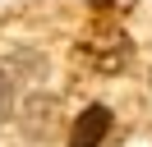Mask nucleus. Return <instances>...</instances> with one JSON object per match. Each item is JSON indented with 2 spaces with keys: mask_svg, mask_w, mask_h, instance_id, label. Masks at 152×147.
I'll return each instance as SVG.
<instances>
[{
  "mask_svg": "<svg viewBox=\"0 0 152 147\" xmlns=\"http://www.w3.org/2000/svg\"><path fill=\"white\" fill-rule=\"evenodd\" d=\"M10 115V78H5V74H0V119Z\"/></svg>",
  "mask_w": 152,
  "mask_h": 147,
  "instance_id": "2",
  "label": "nucleus"
},
{
  "mask_svg": "<svg viewBox=\"0 0 152 147\" xmlns=\"http://www.w3.org/2000/svg\"><path fill=\"white\" fill-rule=\"evenodd\" d=\"M111 129V110L106 106H88L83 115L74 119V133H69V147H97Z\"/></svg>",
  "mask_w": 152,
  "mask_h": 147,
  "instance_id": "1",
  "label": "nucleus"
}]
</instances>
